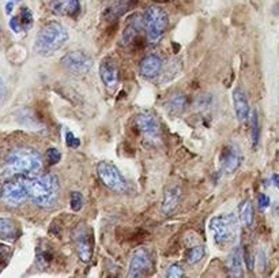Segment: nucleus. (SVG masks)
I'll return each mask as SVG.
<instances>
[{"instance_id": "4c0bfd02", "label": "nucleus", "mask_w": 279, "mask_h": 278, "mask_svg": "<svg viewBox=\"0 0 279 278\" xmlns=\"http://www.w3.org/2000/svg\"><path fill=\"white\" fill-rule=\"evenodd\" d=\"M271 179H273V183H274L275 187L279 190V173H274Z\"/></svg>"}, {"instance_id": "5701e85b", "label": "nucleus", "mask_w": 279, "mask_h": 278, "mask_svg": "<svg viewBox=\"0 0 279 278\" xmlns=\"http://www.w3.org/2000/svg\"><path fill=\"white\" fill-rule=\"evenodd\" d=\"M238 214L245 227H252L254 224V207L251 201H243L238 206Z\"/></svg>"}, {"instance_id": "f03ea898", "label": "nucleus", "mask_w": 279, "mask_h": 278, "mask_svg": "<svg viewBox=\"0 0 279 278\" xmlns=\"http://www.w3.org/2000/svg\"><path fill=\"white\" fill-rule=\"evenodd\" d=\"M27 195L40 207H51L59 198V181L55 175H42L26 179Z\"/></svg>"}, {"instance_id": "58836bf2", "label": "nucleus", "mask_w": 279, "mask_h": 278, "mask_svg": "<svg viewBox=\"0 0 279 278\" xmlns=\"http://www.w3.org/2000/svg\"><path fill=\"white\" fill-rule=\"evenodd\" d=\"M15 1H19V0H15Z\"/></svg>"}, {"instance_id": "bb28decb", "label": "nucleus", "mask_w": 279, "mask_h": 278, "mask_svg": "<svg viewBox=\"0 0 279 278\" xmlns=\"http://www.w3.org/2000/svg\"><path fill=\"white\" fill-rule=\"evenodd\" d=\"M251 124H252V130H251L252 140H254L255 146H258L259 138H260V124H259V116H258V112H256V111H255L254 114H252V120H251Z\"/></svg>"}, {"instance_id": "4be33fe9", "label": "nucleus", "mask_w": 279, "mask_h": 278, "mask_svg": "<svg viewBox=\"0 0 279 278\" xmlns=\"http://www.w3.org/2000/svg\"><path fill=\"white\" fill-rule=\"evenodd\" d=\"M53 259H55V254H53L51 248L38 247V250H37L36 263L41 270H45V269L49 268L52 263H53Z\"/></svg>"}, {"instance_id": "cd10ccee", "label": "nucleus", "mask_w": 279, "mask_h": 278, "mask_svg": "<svg viewBox=\"0 0 279 278\" xmlns=\"http://www.w3.org/2000/svg\"><path fill=\"white\" fill-rule=\"evenodd\" d=\"M11 254H12V251H11V248L8 246L0 244V273L8 265V262H10Z\"/></svg>"}, {"instance_id": "f704fd0d", "label": "nucleus", "mask_w": 279, "mask_h": 278, "mask_svg": "<svg viewBox=\"0 0 279 278\" xmlns=\"http://www.w3.org/2000/svg\"><path fill=\"white\" fill-rule=\"evenodd\" d=\"M10 27H11V30L14 31V33H19V31H21L22 26H21V22H19V18H18V16H12V18H11Z\"/></svg>"}, {"instance_id": "20e7f679", "label": "nucleus", "mask_w": 279, "mask_h": 278, "mask_svg": "<svg viewBox=\"0 0 279 278\" xmlns=\"http://www.w3.org/2000/svg\"><path fill=\"white\" fill-rule=\"evenodd\" d=\"M169 26V16L161 5H150L143 14V27L150 42H157Z\"/></svg>"}, {"instance_id": "e433bc0d", "label": "nucleus", "mask_w": 279, "mask_h": 278, "mask_svg": "<svg viewBox=\"0 0 279 278\" xmlns=\"http://www.w3.org/2000/svg\"><path fill=\"white\" fill-rule=\"evenodd\" d=\"M12 8H14V1L11 0V1H8V3L5 4V12H7V14H11V12H12Z\"/></svg>"}, {"instance_id": "6e6552de", "label": "nucleus", "mask_w": 279, "mask_h": 278, "mask_svg": "<svg viewBox=\"0 0 279 278\" xmlns=\"http://www.w3.org/2000/svg\"><path fill=\"white\" fill-rule=\"evenodd\" d=\"M27 198H29V195H27V190H26L25 180L8 181L1 187L0 199L5 206H21L25 203Z\"/></svg>"}, {"instance_id": "393cba45", "label": "nucleus", "mask_w": 279, "mask_h": 278, "mask_svg": "<svg viewBox=\"0 0 279 278\" xmlns=\"http://www.w3.org/2000/svg\"><path fill=\"white\" fill-rule=\"evenodd\" d=\"M204 254H206L204 246H195V247H192L191 250L188 251V254H186V262L189 263V265H196V263H199L202 261Z\"/></svg>"}, {"instance_id": "f3484780", "label": "nucleus", "mask_w": 279, "mask_h": 278, "mask_svg": "<svg viewBox=\"0 0 279 278\" xmlns=\"http://www.w3.org/2000/svg\"><path fill=\"white\" fill-rule=\"evenodd\" d=\"M181 199V188L179 185H172L164 194V201H162V206H161V211L169 216L173 211L176 210L179 203Z\"/></svg>"}, {"instance_id": "412c9836", "label": "nucleus", "mask_w": 279, "mask_h": 278, "mask_svg": "<svg viewBox=\"0 0 279 278\" xmlns=\"http://www.w3.org/2000/svg\"><path fill=\"white\" fill-rule=\"evenodd\" d=\"M186 105V96L180 92H176L172 94L171 97L168 98V103H166V107L169 109V112L172 115H181L184 112Z\"/></svg>"}, {"instance_id": "c9c22d12", "label": "nucleus", "mask_w": 279, "mask_h": 278, "mask_svg": "<svg viewBox=\"0 0 279 278\" xmlns=\"http://www.w3.org/2000/svg\"><path fill=\"white\" fill-rule=\"evenodd\" d=\"M5 97V85L4 82H3V79L0 78V103L4 100Z\"/></svg>"}, {"instance_id": "9d476101", "label": "nucleus", "mask_w": 279, "mask_h": 278, "mask_svg": "<svg viewBox=\"0 0 279 278\" xmlns=\"http://www.w3.org/2000/svg\"><path fill=\"white\" fill-rule=\"evenodd\" d=\"M153 269V259L149 250L138 248L129 263L127 278H146Z\"/></svg>"}, {"instance_id": "c756f323", "label": "nucleus", "mask_w": 279, "mask_h": 278, "mask_svg": "<svg viewBox=\"0 0 279 278\" xmlns=\"http://www.w3.org/2000/svg\"><path fill=\"white\" fill-rule=\"evenodd\" d=\"M166 278H184V269L179 263H173L168 268Z\"/></svg>"}, {"instance_id": "a878e982", "label": "nucleus", "mask_w": 279, "mask_h": 278, "mask_svg": "<svg viewBox=\"0 0 279 278\" xmlns=\"http://www.w3.org/2000/svg\"><path fill=\"white\" fill-rule=\"evenodd\" d=\"M18 18H19V22H21L22 29H25V30L30 29L31 25H33V14H31V11L27 7H22Z\"/></svg>"}, {"instance_id": "a211bd4d", "label": "nucleus", "mask_w": 279, "mask_h": 278, "mask_svg": "<svg viewBox=\"0 0 279 278\" xmlns=\"http://www.w3.org/2000/svg\"><path fill=\"white\" fill-rule=\"evenodd\" d=\"M143 26V15L140 14H134L131 16V19L128 21L127 26H125L123 36H121V44L123 45H128L134 41L135 38L139 34L140 29Z\"/></svg>"}, {"instance_id": "ddd939ff", "label": "nucleus", "mask_w": 279, "mask_h": 278, "mask_svg": "<svg viewBox=\"0 0 279 278\" xmlns=\"http://www.w3.org/2000/svg\"><path fill=\"white\" fill-rule=\"evenodd\" d=\"M99 77H101V81L106 86V89L114 90V89L117 88V83H119V68H117V64H116L113 59H110V57L103 59L101 66H99Z\"/></svg>"}, {"instance_id": "473e14b6", "label": "nucleus", "mask_w": 279, "mask_h": 278, "mask_svg": "<svg viewBox=\"0 0 279 278\" xmlns=\"http://www.w3.org/2000/svg\"><path fill=\"white\" fill-rule=\"evenodd\" d=\"M258 266L260 269V272H264L267 268V257H266L264 250H260L258 254Z\"/></svg>"}, {"instance_id": "39448f33", "label": "nucleus", "mask_w": 279, "mask_h": 278, "mask_svg": "<svg viewBox=\"0 0 279 278\" xmlns=\"http://www.w3.org/2000/svg\"><path fill=\"white\" fill-rule=\"evenodd\" d=\"M210 229L214 235V240L219 246H226L236 239L238 232L237 218L229 214V216H217L211 218Z\"/></svg>"}, {"instance_id": "7ed1b4c3", "label": "nucleus", "mask_w": 279, "mask_h": 278, "mask_svg": "<svg viewBox=\"0 0 279 278\" xmlns=\"http://www.w3.org/2000/svg\"><path fill=\"white\" fill-rule=\"evenodd\" d=\"M68 41V33L59 22H48L38 30L34 42V52L40 56H52Z\"/></svg>"}, {"instance_id": "423d86ee", "label": "nucleus", "mask_w": 279, "mask_h": 278, "mask_svg": "<svg viewBox=\"0 0 279 278\" xmlns=\"http://www.w3.org/2000/svg\"><path fill=\"white\" fill-rule=\"evenodd\" d=\"M97 175L109 190L114 191V192L127 191L128 184L125 181L124 176L121 175L119 168H116L113 164H110L108 161H101L97 164Z\"/></svg>"}, {"instance_id": "72a5a7b5", "label": "nucleus", "mask_w": 279, "mask_h": 278, "mask_svg": "<svg viewBox=\"0 0 279 278\" xmlns=\"http://www.w3.org/2000/svg\"><path fill=\"white\" fill-rule=\"evenodd\" d=\"M270 206V196L266 194H260L259 195V209L260 210H266Z\"/></svg>"}, {"instance_id": "2eb2a0df", "label": "nucleus", "mask_w": 279, "mask_h": 278, "mask_svg": "<svg viewBox=\"0 0 279 278\" xmlns=\"http://www.w3.org/2000/svg\"><path fill=\"white\" fill-rule=\"evenodd\" d=\"M233 105H234V114H236L238 122L245 123L249 118L251 108H249L248 98H247V94L244 93V90H241V89L234 90V93H233Z\"/></svg>"}, {"instance_id": "1a4fd4ad", "label": "nucleus", "mask_w": 279, "mask_h": 278, "mask_svg": "<svg viewBox=\"0 0 279 278\" xmlns=\"http://www.w3.org/2000/svg\"><path fill=\"white\" fill-rule=\"evenodd\" d=\"M74 243L79 259L85 263L90 262L93 257V233L86 224H81L74 231Z\"/></svg>"}, {"instance_id": "7c9ffc66", "label": "nucleus", "mask_w": 279, "mask_h": 278, "mask_svg": "<svg viewBox=\"0 0 279 278\" xmlns=\"http://www.w3.org/2000/svg\"><path fill=\"white\" fill-rule=\"evenodd\" d=\"M47 158L51 164H57L59 161L62 160V153L56 147H51L47 151Z\"/></svg>"}, {"instance_id": "4468645a", "label": "nucleus", "mask_w": 279, "mask_h": 278, "mask_svg": "<svg viewBox=\"0 0 279 278\" xmlns=\"http://www.w3.org/2000/svg\"><path fill=\"white\" fill-rule=\"evenodd\" d=\"M243 262L244 253L241 246H236L233 248L229 257L226 258V270L232 278H240L243 276Z\"/></svg>"}, {"instance_id": "b1692460", "label": "nucleus", "mask_w": 279, "mask_h": 278, "mask_svg": "<svg viewBox=\"0 0 279 278\" xmlns=\"http://www.w3.org/2000/svg\"><path fill=\"white\" fill-rule=\"evenodd\" d=\"M134 1L135 0H114V1H112V4L108 7V11H106L108 16L109 18H117L121 14H124Z\"/></svg>"}, {"instance_id": "c85d7f7f", "label": "nucleus", "mask_w": 279, "mask_h": 278, "mask_svg": "<svg viewBox=\"0 0 279 278\" xmlns=\"http://www.w3.org/2000/svg\"><path fill=\"white\" fill-rule=\"evenodd\" d=\"M70 206L74 211H79L82 210L83 207V195L79 192V191H74L71 192V196H70Z\"/></svg>"}, {"instance_id": "9b49d317", "label": "nucleus", "mask_w": 279, "mask_h": 278, "mask_svg": "<svg viewBox=\"0 0 279 278\" xmlns=\"http://www.w3.org/2000/svg\"><path fill=\"white\" fill-rule=\"evenodd\" d=\"M136 126L146 139L155 142L161 139V126L158 119L150 111H143L136 118Z\"/></svg>"}, {"instance_id": "f8f14e48", "label": "nucleus", "mask_w": 279, "mask_h": 278, "mask_svg": "<svg viewBox=\"0 0 279 278\" xmlns=\"http://www.w3.org/2000/svg\"><path fill=\"white\" fill-rule=\"evenodd\" d=\"M241 153L237 147L234 146H228L222 150L221 157H219V164H221V170L226 175H232L240 168L241 165Z\"/></svg>"}, {"instance_id": "dca6fc26", "label": "nucleus", "mask_w": 279, "mask_h": 278, "mask_svg": "<svg viewBox=\"0 0 279 278\" xmlns=\"http://www.w3.org/2000/svg\"><path fill=\"white\" fill-rule=\"evenodd\" d=\"M140 75L147 79H154L161 74L162 70V59L157 55H149L146 56L139 66Z\"/></svg>"}, {"instance_id": "6ab92c4d", "label": "nucleus", "mask_w": 279, "mask_h": 278, "mask_svg": "<svg viewBox=\"0 0 279 278\" xmlns=\"http://www.w3.org/2000/svg\"><path fill=\"white\" fill-rule=\"evenodd\" d=\"M81 8L79 0H53L51 10L53 14L60 16H73Z\"/></svg>"}, {"instance_id": "0eeeda50", "label": "nucleus", "mask_w": 279, "mask_h": 278, "mask_svg": "<svg viewBox=\"0 0 279 278\" xmlns=\"http://www.w3.org/2000/svg\"><path fill=\"white\" fill-rule=\"evenodd\" d=\"M62 66L74 77H82L93 67V59L82 51H73L63 56Z\"/></svg>"}, {"instance_id": "2f4dec72", "label": "nucleus", "mask_w": 279, "mask_h": 278, "mask_svg": "<svg viewBox=\"0 0 279 278\" xmlns=\"http://www.w3.org/2000/svg\"><path fill=\"white\" fill-rule=\"evenodd\" d=\"M66 144H67L68 147H71V149H77V147L81 146V140L71 131H67V134H66Z\"/></svg>"}, {"instance_id": "f257e3e1", "label": "nucleus", "mask_w": 279, "mask_h": 278, "mask_svg": "<svg viewBox=\"0 0 279 278\" xmlns=\"http://www.w3.org/2000/svg\"><path fill=\"white\" fill-rule=\"evenodd\" d=\"M42 168L40 153L30 147H18L5 157L3 164V176L36 175Z\"/></svg>"}, {"instance_id": "aec40b11", "label": "nucleus", "mask_w": 279, "mask_h": 278, "mask_svg": "<svg viewBox=\"0 0 279 278\" xmlns=\"http://www.w3.org/2000/svg\"><path fill=\"white\" fill-rule=\"evenodd\" d=\"M19 227L11 218H0V239L7 242H14L19 236Z\"/></svg>"}]
</instances>
